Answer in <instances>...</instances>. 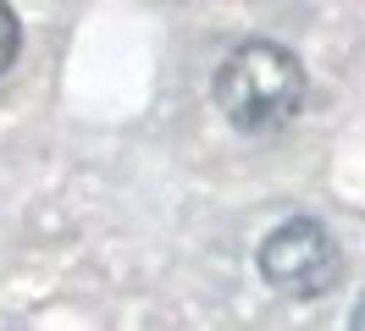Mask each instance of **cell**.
Returning <instances> with one entry per match:
<instances>
[{"label": "cell", "instance_id": "3957f363", "mask_svg": "<svg viewBox=\"0 0 365 331\" xmlns=\"http://www.w3.org/2000/svg\"><path fill=\"white\" fill-rule=\"evenodd\" d=\"M17 50H23V22H17V11H11V6L0 0V78L11 72Z\"/></svg>", "mask_w": 365, "mask_h": 331}, {"label": "cell", "instance_id": "277c9868", "mask_svg": "<svg viewBox=\"0 0 365 331\" xmlns=\"http://www.w3.org/2000/svg\"><path fill=\"white\" fill-rule=\"evenodd\" d=\"M354 331H365V309H354Z\"/></svg>", "mask_w": 365, "mask_h": 331}, {"label": "cell", "instance_id": "6da1fadb", "mask_svg": "<svg viewBox=\"0 0 365 331\" xmlns=\"http://www.w3.org/2000/svg\"><path fill=\"white\" fill-rule=\"evenodd\" d=\"M216 105L238 132H282L304 105V61L277 39H244L216 66Z\"/></svg>", "mask_w": 365, "mask_h": 331}, {"label": "cell", "instance_id": "7a4b0ae2", "mask_svg": "<svg viewBox=\"0 0 365 331\" xmlns=\"http://www.w3.org/2000/svg\"><path fill=\"white\" fill-rule=\"evenodd\" d=\"M255 265H260V276H266L282 298L316 304V298H327V293L338 287L343 248H338V238H332L316 216H288V221H277L272 232L260 238Z\"/></svg>", "mask_w": 365, "mask_h": 331}]
</instances>
